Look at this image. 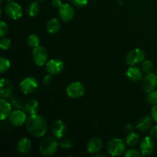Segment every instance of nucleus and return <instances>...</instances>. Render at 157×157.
I'll return each mask as SVG.
<instances>
[{"label":"nucleus","instance_id":"f257e3e1","mask_svg":"<svg viewBox=\"0 0 157 157\" xmlns=\"http://www.w3.org/2000/svg\"><path fill=\"white\" fill-rule=\"evenodd\" d=\"M25 125L29 133L35 137H42L48 131L47 121L42 116L37 113L29 115Z\"/></svg>","mask_w":157,"mask_h":157},{"label":"nucleus","instance_id":"f03ea898","mask_svg":"<svg viewBox=\"0 0 157 157\" xmlns=\"http://www.w3.org/2000/svg\"><path fill=\"white\" fill-rule=\"evenodd\" d=\"M57 139V138H56ZM55 137L48 136L41 141L39 145V151L43 156H52L58 150L59 144Z\"/></svg>","mask_w":157,"mask_h":157},{"label":"nucleus","instance_id":"7ed1b4c3","mask_svg":"<svg viewBox=\"0 0 157 157\" xmlns=\"http://www.w3.org/2000/svg\"><path fill=\"white\" fill-rule=\"evenodd\" d=\"M107 151L112 156H121L126 151L125 143L119 138H113L107 143Z\"/></svg>","mask_w":157,"mask_h":157},{"label":"nucleus","instance_id":"20e7f679","mask_svg":"<svg viewBox=\"0 0 157 157\" xmlns=\"http://www.w3.org/2000/svg\"><path fill=\"white\" fill-rule=\"evenodd\" d=\"M32 55L34 63L38 67H41L48 62V52L47 49L43 46L39 45L33 48Z\"/></svg>","mask_w":157,"mask_h":157},{"label":"nucleus","instance_id":"39448f33","mask_svg":"<svg viewBox=\"0 0 157 157\" xmlns=\"http://www.w3.org/2000/svg\"><path fill=\"white\" fill-rule=\"evenodd\" d=\"M85 88L82 83L79 81H75L69 84L66 88V94L67 96L73 99H78L84 94Z\"/></svg>","mask_w":157,"mask_h":157},{"label":"nucleus","instance_id":"423d86ee","mask_svg":"<svg viewBox=\"0 0 157 157\" xmlns=\"http://www.w3.org/2000/svg\"><path fill=\"white\" fill-rule=\"evenodd\" d=\"M38 87V81L33 77H28L20 82L19 89L24 94H30L35 92Z\"/></svg>","mask_w":157,"mask_h":157},{"label":"nucleus","instance_id":"0eeeda50","mask_svg":"<svg viewBox=\"0 0 157 157\" xmlns=\"http://www.w3.org/2000/svg\"><path fill=\"white\" fill-rule=\"evenodd\" d=\"M5 13L12 19H19L23 15L22 8L19 4L15 2H8V4L5 6Z\"/></svg>","mask_w":157,"mask_h":157},{"label":"nucleus","instance_id":"6e6552de","mask_svg":"<svg viewBox=\"0 0 157 157\" xmlns=\"http://www.w3.org/2000/svg\"><path fill=\"white\" fill-rule=\"evenodd\" d=\"M145 59V54L141 49L135 48L130 51L126 57V62L128 65L134 66L143 62Z\"/></svg>","mask_w":157,"mask_h":157},{"label":"nucleus","instance_id":"1a4fd4ad","mask_svg":"<svg viewBox=\"0 0 157 157\" xmlns=\"http://www.w3.org/2000/svg\"><path fill=\"white\" fill-rule=\"evenodd\" d=\"M141 87L144 91L147 94L155 90L157 87V75L153 72L147 74V75L143 78Z\"/></svg>","mask_w":157,"mask_h":157},{"label":"nucleus","instance_id":"9d476101","mask_svg":"<svg viewBox=\"0 0 157 157\" xmlns=\"http://www.w3.org/2000/svg\"><path fill=\"white\" fill-rule=\"evenodd\" d=\"M9 118L10 124L15 127H21L27 121L25 112L23 110H18V109L12 111L9 115Z\"/></svg>","mask_w":157,"mask_h":157},{"label":"nucleus","instance_id":"9b49d317","mask_svg":"<svg viewBox=\"0 0 157 157\" xmlns=\"http://www.w3.org/2000/svg\"><path fill=\"white\" fill-rule=\"evenodd\" d=\"M64 67V62L58 58H53L46 63V70L52 75H59L62 72Z\"/></svg>","mask_w":157,"mask_h":157},{"label":"nucleus","instance_id":"f8f14e48","mask_svg":"<svg viewBox=\"0 0 157 157\" xmlns=\"http://www.w3.org/2000/svg\"><path fill=\"white\" fill-rule=\"evenodd\" d=\"M140 149L143 156H150L155 150V143L151 136H146L141 140Z\"/></svg>","mask_w":157,"mask_h":157},{"label":"nucleus","instance_id":"ddd939ff","mask_svg":"<svg viewBox=\"0 0 157 157\" xmlns=\"http://www.w3.org/2000/svg\"><path fill=\"white\" fill-rule=\"evenodd\" d=\"M58 14L63 21L68 22L71 21L75 17V10L71 5L66 3V4H63L58 9Z\"/></svg>","mask_w":157,"mask_h":157},{"label":"nucleus","instance_id":"4468645a","mask_svg":"<svg viewBox=\"0 0 157 157\" xmlns=\"http://www.w3.org/2000/svg\"><path fill=\"white\" fill-rule=\"evenodd\" d=\"M67 127L65 124L61 120L55 121L52 126V133L57 139H61L67 133Z\"/></svg>","mask_w":157,"mask_h":157},{"label":"nucleus","instance_id":"2eb2a0df","mask_svg":"<svg viewBox=\"0 0 157 157\" xmlns=\"http://www.w3.org/2000/svg\"><path fill=\"white\" fill-rule=\"evenodd\" d=\"M103 148V140L99 137H93L87 142V151L91 155H96Z\"/></svg>","mask_w":157,"mask_h":157},{"label":"nucleus","instance_id":"dca6fc26","mask_svg":"<svg viewBox=\"0 0 157 157\" xmlns=\"http://www.w3.org/2000/svg\"><path fill=\"white\" fill-rule=\"evenodd\" d=\"M13 93V87L9 80L2 78L0 81V95L1 98L3 99H10L12 97Z\"/></svg>","mask_w":157,"mask_h":157},{"label":"nucleus","instance_id":"f3484780","mask_svg":"<svg viewBox=\"0 0 157 157\" xmlns=\"http://www.w3.org/2000/svg\"><path fill=\"white\" fill-rule=\"evenodd\" d=\"M126 75L133 82H139L143 80V73L139 67L130 66L126 72Z\"/></svg>","mask_w":157,"mask_h":157},{"label":"nucleus","instance_id":"a211bd4d","mask_svg":"<svg viewBox=\"0 0 157 157\" xmlns=\"http://www.w3.org/2000/svg\"><path fill=\"white\" fill-rule=\"evenodd\" d=\"M12 105L11 103L8 102L6 99L1 98L0 99V119L1 121H4L6 118L9 117V115L12 113Z\"/></svg>","mask_w":157,"mask_h":157},{"label":"nucleus","instance_id":"6ab92c4d","mask_svg":"<svg viewBox=\"0 0 157 157\" xmlns=\"http://www.w3.org/2000/svg\"><path fill=\"white\" fill-rule=\"evenodd\" d=\"M32 150V142L29 138H21L17 144V151L21 155H26Z\"/></svg>","mask_w":157,"mask_h":157},{"label":"nucleus","instance_id":"aec40b11","mask_svg":"<svg viewBox=\"0 0 157 157\" xmlns=\"http://www.w3.org/2000/svg\"><path fill=\"white\" fill-rule=\"evenodd\" d=\"M153 124V119L150 116H144L140 118L136 124V128L141 132H146L150 130Z\"/></svg>","mask_w":157,"mask_h":157},{"label":"nucleus","instance_id":"412c9836","mask_svg":"<svg viewBox=\"0 0 157 157\" xmlns=\"http://www.w3.org/2000/svg\"><path fill=\"white\" fill-rule=\"evenodd\" d=\"M38 109H39V104H38V101L35 99H31L28 101L23 107V110L29 115L36 114L38 111Z\"/></svg>","mask_w":157,"mask_h":157},{"label":"nucleus","instance_id":"4be33fe9","mask_svg":"<svg viewBox=\"0 0 157 157\" xmlns=\"http://www.w3.org/2000/svg\"><path fill=\"white\" fill-rule=\"evenodd\" d=\"M60 29H61V23L59 20L55 18L49 20L46 25V30L49 34H52V35L57 33L60 30Z\"/></svg>","mask_w":157,"mask_h":157},{"label":"nucleus","instance_id":"5701e85b","mask_svg":"<svg viewBox=\"0 0 157 157\" xmlns=\"http://www.w3.org/2000/svg\"><path fill=\"white\" fill-rule=\"evenodd\" d=\"M140 140V136L136 133L130 132L126 137V144L130 147H133L136 145Z\"/></svg>","mask_w":157,"mask_h":157},{"label":"nucleus","instance_id":"b1692460","mask_svg":"<svg viewBox=\"0 0 157 157\" xmlns=\"http://www.w3.org/2000/svg\"><path fill=\"white\" fill-rule=\"evenodd\" d=\"M40 10L39 5L36 2H32L30 5L29 6L27 9V13L29 16L30 17H35L38 14Z\"/></svg>","mask_w":157,"mask_h":157},{"label":"nucleus","instance_id":"393cba45","mask_svg":"<svg viewBox=\"0 0 157 157\" xmlns=\"http://www.w3.org/2000/svg\"><path fill=\"white\" fill-rule=\"evenodd\" d=\"M27 44L32 48H35L39 46L40 44V38L35 34H32L29 35L27 38Z\"/></svg>","mask_w":157,"mask_h":157},{"label":"nucleus","instance_id":"a878e982","mask_svg":"<svg viewBox=\"0 0 157 157\" xmlns=\"http://www.w3.org/2000/svg\"><path fill=\"white\" fill-rule=\"evenodd\" d=\"M10 103L12 107L18 110H23L25 104H23V101L21 98L17 96H13L10 98Z\"/></svg>","mask_w":157,"mask_h":157},{"label":"nucleus","instance_id":"bb28decb","mask_svg":"<svg viewBox=\"0 0 157 157\" xmlns=\"http://www.w3.org/2000/svg\"><path fill=\"white\" fill-rule=\"evenodd\" d=\"M146 100L148 104H152V105L157 104V89L156 90L155 89V90L147 93Z\"/></svg>","mask_w":157,"mask_h":157},{"label":"nucleus","instance_id":"cd10ccee","mask_svg":"<svg viewBox=\"0 0 157 157\" xmlns=\"http://www.w3.org/2000/svg\"><path fill=\"white\" fill-rule=\"evenodd\" d=\"M10 67V61L8 58L5 57H1L0 58V72L2 74L7 71Z\"/></svg>","mask_w":157,"mask_h":157},{"label":"nucleus","instance_id":"c85d7f7f","mask_svg":"<svg viewBox=\"0 0 157 157\" xmlns=\"http://www.w3.org/2000/svg\"><path fill=\"white\" fill-rule=\"evenodd\" d=\"M153 70V64L150 60H144L142 62V71L146 74L152 73Z\"/></svg>","mask_w":157,"mask_h":157},{"label":"nucleus","instance_id":"c756f323","mask_svg":"<svg viewBox=\"0 0 157 157\" xmlns=\"http://www.w3.org/2000/svg\"><path fill=\"white\" fill-rule=\"evenodd\" d=\"M59 147L64 149H71L73 147V143L71 140L66 138H61L60 139V141L58 142Z\"/></svg>","mask_w":157,"mask_h":157},{"label":"nucleus","instance_id":"7c9ffc66","mask_svg":"<svg viewBox=\"0 0 157 157\" xmlns=\"http://www.w3.org/2000/svg\"><path fill=\"white\" fill-rule=\"evenodd\" d=\"M12 45V41L8 38H2L0 41V47L2 50H8Z\"/></svg>","mask_w":157,"mask_h":157},{"label":"nucleus","instance_id":"2f4dec72","mask_svg":"<svg viewBox=\"0 0 157 157\" xmlns=\"http://www.w3.org/2000/svg\"><path fill=\"white\" fill-rule=\"evenodd\" d=\"M142 156L141 152L136 149H130V150H127L125 153V156L127 157H140Z\"/></svg>","mask_w":157,"mask_h":157},{"label":"nucleus","instance_id":"473e14b6","mask_svg":"<svg viewBox=\"0 0 157 157\" xmlns=\"http://www.w3.org/2000/svg\"><path fill=\"white\" fill-rule=\"evenodd\" d=\"M8 32H9V27L7 24L4 21H2L0 22V37L4 38L7 35Z\"/></svg>","mask_w":157,"mask_h":157},{"label":"nucleus","instance_id":"72a5a7b5","mask_svg":"<svg viewBox=\"0 0 157 157\" xmlns=\"http://www.w3.org/2000/svg\"><path fill=\"white\" fill-rule=\"evenodd\" d=\"M71 1L75 6L78 7H84L88 3V0H71Z\"/></svg>","mask_w":157,"mask_h":157},{"label":"nucleus","instance_id":"f704fd0d","mask_svg":"<svg viewBox=\"0 0 157 157\" xmlns=\"http://www.w3.org/2000/svg\"><path fill=\"white\" fill-rule=\"evenodd\" d=\"M151 117L153 121L157 124V104L153 105V108L151 109Z\"/></svg>","mask_w":157,"mask_h":157},{"label":"nucleus","instance_id":"c9c22d12","mask_svg":"<svg viewBox=\"0 0 157 157\" xmlns=\"http://www.w3.org/2000/svg\"><path fill=\"white\" fill-rule=\"evenodd\" d=\"M42 81H43V83L45 84V85L50 84L52 82V75H51V74L48 73V75H45V76L44 77Z\"/></svg>","mask_w":157,"mask_h":157},{"label":"nucleus","instance_id":"e433bc0d","mask_svg":"<svg viewBox=\"0 0 157 157\" xmlns=\"http://www.w3.org/2000/svg\"><path fill=\"white\" fill-rule=\"evenodd\" d=\"M150 135L152 138L157 140V125L154 126V127H153L150 129Z\"/></svg>","mask_w":157,"mask_h":157},{"label":"nucleus","instance_id":"4c0bfd02","mask_svg":"<svg viewBox=\"0 0 157 157\" xmlns=\"http://www.w3.org/2000/svg\"><path fill=\"white\" fill-rule=\"evenodd\" d=\"M63 5L61 0H52V6L55 9H59Z\"/></svg>","mask_w":157,"mask_h":157},{"label":"nucleus","instance_id":"58836bf2","mask_svg":"<svg viewBox=\"0 0 157 157\" xmlns=\"http://www.w3.org/2000/svg\"><path fill=\"white\" fill-rule=\"evenodd\" d=\"M133 127L131 125V124H127V125L125 126V130L127 132H129V133H130V132L133 130Z\"/></svg>","mask_w":157,"mask_h":157},{"label":"nucleus","instance_id":"ea45409f","mask_svg":"<svg viewBox=\"0 0 157 157\" xmlns=\"http://www.w3.org/2000/svg\"><path fill=\"white\" fill-rule=\"evenodd\" d=\"M8 2H15V0H7Z\"/></svg>","mask_w":157,"mask_h":157},{"label":"nucleus","instance_id":"a19ab883","mask_svg":"<svg viewBox=\"0 0 157 157\" xmlns=\"http://www.w3.org/2000/svg\"><path fill=\"white\" fill-rule=\"evenodd\" d=\"M3 1H4V0H0V2H2Z\"/></svg>","mask_w":157,"mask_h":157},{"label":"nucleus","instance_id":"79ce46f5","mask_svg":"<svg viewBox=\"0 0 157 157\" xmlns=\"http://www.w3.org/2000/svg\"><path fill=\"white\" fill-rule=\"evenodd\" d=\"M38 1H44V0H38Z\"/></svg>","mask_w":157,"mask_h":157},{"label":"nucleus","instance_id":"37998d69","mask_svg":"<svg viewBox=\"0 0 157 157\" xmlns=\"http://www.w3.org/2000/svg\"><path fill=\"white\" fill-rule=\"evenodd\" d=\"M156 74H157V71H156Z\"/></svg>","mask_w":157,"mask_h":157}]
</instances>
